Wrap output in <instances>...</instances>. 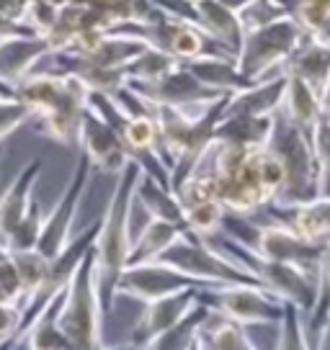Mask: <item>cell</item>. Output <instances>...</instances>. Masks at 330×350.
Wrapping results in <instances>:
<instances>
[{
	"instance_id": "6da1fadb",
	"label": "cell",
	"mask_w": 330,
	"mask_h": 350,
	"mask_svg": "<svg viewBox=\"0 0 330 350\" xmlns=\"http://www.w3.org/2000/svg\"><path fill=\"white\" fill-rule=\"evenodd\" d=\"M261 154L264 147H238L212 139L191 175L207 180L212 196L227 214L248 217L274 201L261 180Z\"/></svg>"
},
{
	"instance_id": "f6af8a7d",
	"label": "cell",
	"mask_w": 330,
	"mask_h": 350,
	"mask_svg": "<svg viewBox=\"0 0 330 350\" xmlns=\"http://www.w3.org/2000/svg\"><path fill=\"white\" fill-rule=\"evenodd\" d=\"M242 350H258V348H255V345H253V340H251V342H248V345H245V348H242Z\"/></svg>"
},
{
	"instance_id": "9a60e30c",
	"label": "cell",
	"mask_w": 330,
	"mask_h": 350,
	"mask_svg": "<svg viewBox=\"0 0 330 350\" xmlns=\"http://www.w3.org/2000/svg\"><path fill=\"white\" fill-rule=\"evenodd\" d=\"M42 175V160H31L21 167V173L13 178V183L0 196V247L8 250L13 232L21 227L29 208H31L34 186Z\"/></svg>"
},
{
	"instance_id": "f546056e",
	"label": "cell",
	"mask_w": 330,
	"mask_h": 350,
	"mask_svg": "<svg viewBox=\"0 0 330 350\" xmlns=\"http://www.w3.org/2000/svg\"><path fill=\"white\" fill-rule=\"evenodd\" d=\"M181 211H183L186 230L199 234V237H212V234H217L222 227V219L227 214V211L222 208L220 201H214V198H207V201L183 206Z\"/></svg>"
},
{
	"instance_id": "484cf974",
	"label": "cell",
	"mask_w": 330,
	"mask_h": 350,
	"mask_svg": "<svg viewBox=\"0 0 330 350\" xmlns=\"http://www.w3.org/2000/svg\"><path fill=\"white\" fill-rule=\"evenodd\" d=\"M207 314H210V306L199 301L178 325L168 327L165 332H160V335H155L142 350H188V345L196 340V332Z\"/></svg>"
},
{
	"instance_id": "7dc6e473",
	"label": "cell",
	"mask_w": 330,
	"mask_h": 350,
	"mask_svg": "<svg viewBox=\"0 0 330 350\" xmlns=\"http://www.w3.org/2000/svg\"><path fill=\"white\" fill-rule=\"evenodd\" d=\"M199 335V332H196ZM188 350H196V340H194V342H191V345H188Z\"/></svg>"
},
{
	"instance_id": "277c9868",
	"label": "cell",
	"mask_w": 330,
	"mask_h": 350,
	"mask_svg": "<svg viewBox=\"0 0 330 350\" xmlns=\"http://www.w3.org/2000/svg\"><path fill=\"white\" fill-rule=\"evenodd\" d=\"M103 312L96 294V262L93 247L86 252L75 273L65 286L62 304L57 312V325L70 342V350H101L103 342Z\"/></svg>"
},
{
	"instance_id": "ffe728a7",
	"label": "cell",
	"mask_w": 330,
	"mask_h": 350,
	"mask_svg": "<svg viewBox=\"0 0 330 350\" xmlns=\"http://www.w3.org/2000/svg\"><path fill=\"white\" fill-rule=\"evenodd\" d=\"M194 5H196L199 29L235 59L242 44V29L238 23V13L227 11L217 0H194Z\"/></svg>"
},
{
	"instance_id": "f907efd6",
	"label": "cell",
	"mask_w": 330,
	"mask_h": 350,
	"mask_svg": "<svg viewBox=\"0 0 330 350\" xmlns=\"http://www.w3.org/2000/svg\"><path fill=\"white\" fill-rule=\"evenodd\" d=\"M328 46H330V44H328Z\"/></svg>"
},
{
	"instance_id": "8fae6325",
	"label": "cell",
	"mask_w": 330,
	"mask_h": 350,
	"mask_svg": "<svg viewBox=\"0 0 330 350\" xmlns=\"http://www.w3.org/2000/svg\"><path fill=\"white\" fill-rule=\"evenodd\" d=\"M245 247L264 260L289 262L315 275L325 242H309L281 224H264V227H255Z\"/></svg>"
},
{
	"instance_id": "f35d334b",
	"label": "cell",
	"mask_w": 330,
	"mask_h": 350,
	"mask_svg": "<svg viewBox=\"0 0 330 350\" xmlns=\"http://www.w3.org/2000/svg\"><path fill=\"white\" fill-rule=\"evenodd\" d=\"M21 0H0V13L3 16H11V18H18L21 21Z\"/></svg>"
},
{
	"instance_id": "83f0119b",
	"label": "cell",
	"mask_w": 330,
	"mask_h": 350,
	"mask_svg": "<svg viewBox=\"0 0 330 350\" xmlns=\"http://www.w3.org/2000/svg\"><path fill=\"white\" fill-rule=\"evenodd\" d=\"M309 147L318 170V196L330 198V116L322 113L309 134Z\"/></svg>"
},
{
	"instance_id": "5b68a950",
	"label": "cell",
	"mask_w": 330,
	"mask_h": 350,
	"mask_svg": "<svg viewBox=\"0 0 330 350\" xmlns=\"http://www.w3.org/2000/svg\"><path fill=\"white\" fill-rule=\"evenodd\" d=\"M266 150L279 157L284 165V188L268 206H297L315 201L318 196V170H315V157L309 147V137L302 134L297 126H292L281 111L274 113V129L268 137Z\"/></svg>"
},
{
	"instance_id": "8992f818",
	"label": "cell",
	"mask_w": 330,
	"mask_h": 350,
	"mask_svg": "<svg viewBox=\"0 0 330 350\" xmlns=\"http://www.w3.org/2000/svg\"><path fill=\"white\" fill-rule=\"evenodd\" d=\"M307 33L292 13L271 21L268 26L242 36V44L235 55V70L251 83H261L268 75L281 72L289 57L305 44Z\"/></svg>"
},
{
	"instance_id": "74e56055",
	"label": "cell",
	"mask_w": 330,
	"mask_h": 350,
	"mask_svg": "<svg viewBox=\"0 0 330 350\" xmlns=\"http://www.w3.org/2000/svg\"><path fill=\"white\" fill-rule=\"evenodd\" d=\"M18 36H31V29H26L18 18H11V16H3L0 13V42L18 39Z\"/></svg>"
},
{
	"instance_id": "ba28073f",
	"label": "cell",
	"mask_w": 330,
	"mask_h": 350,
	"mask_svg": "<svg viewBox=\"0 0 330 350\" xmlns=\"http://www.w3.org/2000/svg\"><path fill=\"white\" fill-rule=\"evenodd\" d=\"M199 301L240 327H276L284 317V301L264 286H199Z\"/></svg>"
},
{
	"instance_id": "681fc988",
	"label": "cell",
	"mask_w": 330,
	"mask_h": 350,
	"mask_svg": "<svg viewBox=\"0 0 330 350\" xmlns=\"http://www.w3.org/2000/svg\"><path fill=\"white\" fill-rule=\"evenodd\" d=\"M0 157H3V144H0Z\"/></svg>"
},
{
	"instance_id": "d4e9b609",
	"label": "cell",
	"mask_w": 330,
	"mask_h": 350,
	"mask_svg": "<svg viewBox=\"0 0 330 350\" xmlns=\"http://www.w3.org/2000/svg\"><path fill=\"white\" fill-rule=\"evenodd\" d=\"M134 198L142 204V208L153 219H165V221H173V224L186 227L183 211H181V204H178V198L173 196V191H168V188H163L160 183H155L153 178H147L144 173L140 175V180H137Z\"/></svg>"
},
{
	"instance_id": "3957f363",
	"label": "cell",
	"mask_w": 330,
	"mask_h": 350,
	"mask_svg": "<svg viewBox=\"0 0 330 350\" xmlns=\"http://www.w3.org/2000/svg\"><path fill=\"white\" fill-rule=\"evenodd\" d=\"M140 165L129 163L119 173L116 188L109 198V206L99 221V234L93 242V262H96V294L101 301L103 319L114 309L116 299V286H119L121 273L127 271V258L132 247L129 237V206H132L134 188L140 180Z\"/></svg>"
},
{
	"instance_id": "cb8c5ba5",
	"label": "cell",
	"mask_w": 330,
	"mask_h": 350,
	"mask_svg": "<svg viewBox=\"0 0 330 350\" xmlns=\"http://www.w3.org/2000/svg\"><path fill=\"white\" fill-rule=\"evenodd\" d=\"M183 230H186V227L173 224V221H165V219H150L142 227V232L132 240L129 258H127V268L142 265V262H153Z\"/></svg>"
},
{
	"instance_id": "c3c4849f",
	"label": "cell",
	"mask_w": 330,
	"mask_h": 350,
	"mask_svg": "<svg viewBox=\"0 0 330 350\" xmlns=\"http://www.w3.org/2000/svg\"><path fill=\"white\" fill-rule=\"evenodd\" d=\"M0 304H5V296H3V294H0Z\"/></svg>"
},
{
	"instance_id": "44dd1931",
	"label": "cell",
	"mask_w": 330,
	"mask_h": 350,
	"mask_svg": "<svg viewBox=\"0 0 330 350\" xmlns=\"http://www.w3.org/2000/svg\"><path fill=\"white\" fill-rule=\"evenodd\" d=\"M281 113L286 116V121L292 126H297L302 134H312L318 119L325 113L322 109V100L312 93V88L299 80L294 75H286V88H284V98H281Z\"/></svg>"
},
{
	"instance_id": "4fadbf2b",
	"label": "cell",
	"mask_w": 330,
	"mask_h": 350,
	"mask_svg": "<svg viewBox=\"0 0 330 350\" xmlns=\"http://www.w3.org/2000/svg\"><path fill=\"white\" fill-rule=\"evenodd\" d=\"M80 152L88 157V163L101 173L119 175L127 165L132 163L121 144L116 129H111L93 109H86L83 124H80Z\"/></svg>"
},
{
	"instance_id": "d6986e66",
	"label": "cell",
	"mask_w": 330,
	"mask_h": 350,
	"mask_svg": "<svg viewBox=\"0 0 330 350\" xmlns=\"http://www.w3.org/2000/svg\"><path fill=\"white\" fill-rule=\"evenodd\" d=\"M286 75L276 72V75L266 77L255 85L245 88L240 93H232L222 116H271L281 109V98H284Z\"/></svg>"
},
{
	"instance_id": "d6a6232c",
	"label": "cell",
	"mask_w": 330,
	"mask_h": 350,
	"mask_svg": "<svg viewBox=\"0 0 330 350\" xmlns=\"http://www.w3.org/2000/svg\"><path fill=\"white\" fill-rule=\"evenodd\" d=\"M181 62H176L173 57L163 55V52H157V49H144L142 55L134 59L132 65L127 67V83H150V80H157V77H163L165 72H170V70H176Z\"/></svg>"
},
{
	"instance_id": "8d00e7d4",
	"label": "cell",
	"mask_w": 330,
	"mask_h": 350,
	"mask_svg": "<svg viewBox=\"0 0 330 350\" xmlns=\"http://www.w3.org/2000/svg\"><path fill=\"white\" fill-rule=\"evenodd\" d=\"M29 121V109L18 98H0V144L21 124Z\"/></svg>"
},
{
	"instance_id": "5bb4252c",
	"label": "cell",
	"mask_w": 330,
	"mask_h": 350,
	"mask_svg": "<svg viewBox=\"0 0 330 350\" xmlns=\"http://www.w3.org/2000/svg\"><path fill=\"white\" fill-rule=\"evenodd\" d=\"M196 288L199 286L176 291V294L163 296V299H155V301H147L142 317L137 319V325H134L132 332H129V340L144 348L155 335H160V332H165L168 327L178 325V322L199 304Z\"/></svg>"
},
{
	"instance_id": "4dcf8cb0",
	"label": "cell",
	"mask_w": 330,
	"mask_h": 350,
	"mask_svg": "<svg viewBox=\"0 0 330 350\" xmlns=\"http://www.w3.org/2000/svg\"><path fill=\"white\" fill-rule=\"evenodd\" d=\"M315 278H318V301H315V309L309 312V317L305 319L307 335H318L330 312V240L325 242V247H322Z\"/></svg>"
},
{
	"instance_id": "ac0fdd59",
	"label": "cell",
	"mask_w": 330,
	"mask_h": 350,
	"mask_svg": "<svg viewBox=\"0 0 330 350\" xmlns=\"http://www.w3.org/2000/svg\"><path fill=\"white\" fill-rule=\"evenodd\" d=\"M281 72L305 80V83L312 88V93L322 100V109H325V100H328V96H330V46L328 44L305 39V44L299 46L294 55L289 57V62L284 65Z\"/></svg>"
},
{
	"instance_id": "9c48e42d",
	"label": "cell",
	"mask_w": 330,
	"mask_h": 350,
	"mask_svg": "<svg viewBox=\"0 0 330 350\" xmlns=\"http://www.w3.org/2000/svg\"><path fill=\"white\" fill-rule=\"evenodd\" d=\"M90 170H93V165L88 163L86 154L80 152L75 170L70 173V180H67L62 196L57 198L55 208L45 217V227H42V234H39V242H36L34 250L47 260H55L57 255L67 247V242L73 240V221H75L80 201H83L86 188L90 183Z\"/></svg>"
},
{
	"instance_id": "d590c367",
	"label": "cell",
	"mask_w": 330,
	"mask_h": 350,
	"mask_svg": "<svg viewBox=\"0 0 330 350\" xmlns=\"http://www.w3.org/2000/svg\"><path fill=\"white\" fill-rule=\"evenodd\" d=\"M0 294L5 296L8 304L21 306L23 301V284L21 275H18V268H16V260H13V252L0 247Z\"/></svg>"
},
{
	"instance_id": "836d02e7",
	"label": "cell",
	"mask_w": 330,
	"mask_h": 350,
	"mask_svg": "<svg viewBox=\"0 0 330 350\" xmlns=\"http://www.w3.org/2000/svg\"><path fill=\"white\" fill-rule=\"evenodd\" d=\"M13 260H16V268H18V275H21L23 301H26L29 296H34L39 291V286L45 284V275H47V271H49V260L42 258L36 250L13 252ZM18 309H21V306H18Z\"/></svg>"
},
{
	"instance_id": "7c38bea8",
	"label": "cell",
	"mask_w": 330,
	"mask_h": 350,
	"mask_svg": "<svg viewBox=\"0 0 330 350\" xmlns=\"http://www.w3.org/2000/svg\"><path fill=\"white\" fill-rule=\"evenodd\" d=\"M199 286L196 281H191L186 275L176 273L173 268H168L163 262H142V265H132L127 268L119 278L116 286V296H127L134 301H155V299H163L183 288H194Z\"/></svg>"
},
{
	"instance_id": "f1b7e54d",
	"label": "cell",
	"mask_w": 330,
	"mask_h": 350,
	"mask_svg": "<svg viewBox=\"0 0 330 350\" xmlns=\"http://www.w3.org/2000/svg\"><path fill=\"white\" fill-rule=\"evenodd\" d=\"M271 350H312L307 327H305V314L289 301H284V317L276 327V340Z\"/></svg>"
},
{
	"instance_id": "ab89813d",
	"label": "cell",
	"mask_w": 330,
	"mask_h": 350,
	"mask_svg": "<svg viewBox=\"0 0 330 350\" xmlns=\"http://www.w3.org/2000/svg\"><path fill=\"white\" fill-rule=\"evenodd\" d=\"M315 338H318V342H315L318 348H315V350H330V312H328V317H325V325H322V329H320Z\"/></svg>"
},
{
	"instance_id": "603a6c76",
	"label": "cell",
	"mask_w": 330,
	"mask_h": 350,
	"mask_svg": "<svg viewBox=\"0 0 330 350\" xmlns=\"http://www.w3.org/2000/svg\"><path fill=\"white\" fill-rule=\"evenodd\" d=\"M274 129L271 116H222L214 126V139L238 147H266Z\"/></svg>"
},
{
	"instance_id": "60d3db41",
	"label": "cell",
	"mask_w": 330,
	"mask_h": 350,
	"mask_svg": "<svg viewBox=\"0 0 330 350\" xmlns=\"http://www.w3.org/2000/svg\"><path fill=\"white\" fill-rule=\"evenodd\" d=\"M101 350H142V345H137L132 340H127V342H116V345H103Z\"/></svg>"
},
{
	"instance_id": "7bdbcfd3",
	"label": "cell",
	"mask_w": 330,
	"mask_h": 350,
	"mask_svg": "<svg viewBox=\"0 0 330 350\" xmlns=\"http://www.w3.org/2000/svg\"><path fill=\"white\" fill-rule=\"evenodd\" d=\"M196 350H214V348H212V342L207 338H204L201 332L196 335Z\"/></svg>"
},
{
	"instance_id": "e0dca14e",
	"label": "cell",
	"mask_w": 330,
	"mask_h": 350,
	"mask_svg": "<svg viewBox=\"0 0 330 350\" xmlns=\"http://www.w3.org/2000/svg\"><path fill=\"white\" fill-rule=\"evenodd\" d=\"M49 44L42 36H18V39H8L0 42V80L8 88H16L23 77L34 72L36 65L49 55ZM16 93V90H13Z\"/></svg>"
},
{
	"instance_id": "4316f807",
	"label": "cell",
	"mask_w": 330,
	"mask_h": 350,
	"mask_svg": "<svg viewBox=\"0 0 330 350\" xmlns=\"http://www.w3.org/2000/svg\"><path fill=\"white\" fill-rule=\"evenodd\" d=\"M62 294H57L52 299V304L45 309V314L36 319L34 327L29 329V335L23 340V345L29 350H70V342L62 335L60 325H57V312H60V304H62Z\"/></svg>"
},
{
	"instance_id": "7402d4cb",
	"label": "cell",
	"mask_w": 330,
	"mask_h": 350,
	"mask_svg": "<svg viewBox=\"0 0 330 350\" xmlns=\"http://www.w3.org/2000/svg\"><path fill=\"white\" fill-rule=\"evenodd\" d=\"M183 67L196 77L201 85H207L210 90H217V93H227V96L255 85V83L245 80L235 70L232 57H196L191 62H183Z\"/></svg>"
},
{
	"instance_id": "1f68e13d",
	"label": "cell",
	"mask_w": 330,
	"mask_h": 350,
	"mask_svg": "<svg viewBox=\"0 0 330 350\" xmlns=\"http://www.w3.org/2000/svg\"><path fill=\"white\" fill-rule=\"evenodd\" d=\"M284 13H289V8H286L281 0H251V3H245L240 11H238V23H240L242 29V36L264 29L271 21L281 18Z\"/></svg>"
},
{
	"instance_id": "b9f144b4",
	"label": "cell",
	"mask_w": 330,
	"mask_h": 350,
	"mask_svg": "<svg viewBox=\"0 0 330 350\" xmlns=\"http://www.w3.org/2000/svg\"><path fill=\"white\" fill-rule=\"evenodd\" d=\"M217 3H220V5H225L227 11L238 13L242 8V5H245V3H251V0H217Z\"/></svg>"
},
{
	"instance_id": "2e32d148",
	"label": "cell",
	"mask_w": 330,
	"mask_h": 350,
	"mask_svg": "<svg viewBox=\"0 0 330 350\" xmlns=\"http://www.w3.org/2000/svg\"><path fill=\"white\" fill-rule=\"evenodd\" d=\"M274 214V224H281L309 242L330 240V198H315L297 206H266Z\"/></svg>"
},
{
	"instance_id": "7a4b0ae2",
	"label": "cell",
	"mask_w": 330,
	"mask_h": 350,
	"mask_svg": "<svg viewBox=\"0 0 330 350\" xmlns=\"http://www.w3.org/2000/svg\"><path fill=\"white\" fill-rule=\"evenodd\" d=\"M13 90L16 98L29 109V121H34L36 131L62 147H77L80 124L88 109V88L75 75L34 70Z\"/></svg>"
},
{
	"instance_id": "52a82bcc",
	"label": "cell",
	"mask_w": 330,
	"mask_h": 350,
	"mask_svg": "<svg viewBox=\"0 0 330 350\" xmlns=\"http://www.w3.org/2000/svg\"><path fill=\"white\" fill-rule=\"evenodd\" d=\"M155 260L173 268L176 273L186 275L191 281H196L199 286H261L248 271H242L240 265L227 260L204 237L188 230L181 232Z\"/></svg>"
},
{
	"instance_id": "ee69618b",
	"label": "cell",
	"mask_w": 330,
	"mask_h": 350,
	"mask_svg": "<svg viewBox=\"0 0 330 350\" xmlns=\"http://www.w3.org/2000/svg\"><path fill=\"white\" fill-rule=\"evenodd\" d=\"M0 98H16V93H13V88H8L3 80H0Z\"/></svg>"
},
{
	"instance_id": "e575fe53",
	"label": "cell",
	"mask_w": 330,
	"mask_h": 350,
	"mask_svg": "<svg viewBox=\"0 0 330 350\" xmlns=\"http://www.w3.org/2000/svg\"><path fill=\"white\" fill-rule=\"evenodd\" d=\"M42 227H45V211L42 206L31 201V208L26 219L21 221V227L13 232L11 242H8V250L11 252H23V250H34L36 242H39V234H42Z\"/></svg>"
},
{
	"instance_id": "bcb514c9",
	"label": "cell",
	"mask_w": 330,
	"mask_h": 350,
	"mask_svg": "<svg viewBox=\"0 0 330 350\" xmlns=\"http://www.w3.org/2000/svg\"><path fill=\"white\" fill-rule=\"evenodd\" d=\"M325 113L330 116V96H328V100H325Z\"/></svg>"
},
{
	"instance_id": "30bf717a",
	"label": "cell",
	"mask_w": 330,
	"mask_h": 350,
	"mask_svg": "<svg viewBox=\"0 0 330 350\" xmlns=\"http://www.w3.org/2000/svg\"><path fill=\"white\" fill-rule=\"evenodd\" d=\"M127 88L134 90L147 103L173 106V109L186 111L191 116L204 113L212 103H217L220 98L227 96V93H217V90H210L207 85H201L183 65H178L176 70H170L163 77L150 80V83H127Z\"/></svg>"
}]
</instances>
